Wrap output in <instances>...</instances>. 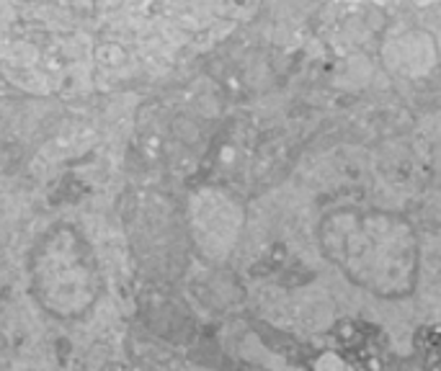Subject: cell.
I'll return each instance as SVG.
<instances>
[{
    "mask_svg": "<svg viewBox=\"0 0 441 371\" xmlns=\"http://www.w3.org/2000/svg\"><path fill=\"white\" fill-rule=\"evenodd\" d=\"M31 291L62 320L83 317L98 299L101 271L85 235L73 225H52L29 253Z\"/></svg>",
    "mask_w": 441,
    "mask_h": 371,
    "instance_id": "cell-1",
    "label": "cell"
}]
</instances>
